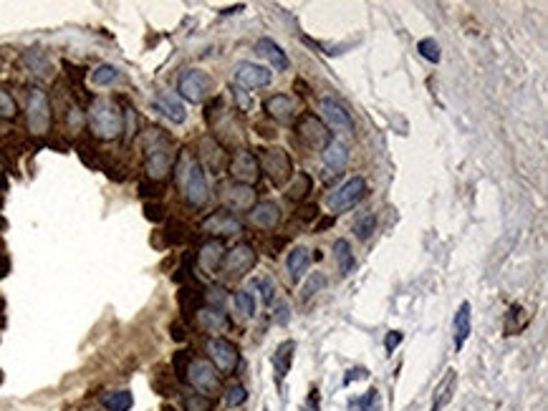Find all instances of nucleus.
Listing matches in <instances>:
<instances>
[{
  "label": "nucleus",
  "mask_w": 548,
  "mask_h": 411,
  "mask_svg": "<svg viewBox=\"0 0 548 411\" xmlns=\"http://www.w3.org/2000/svg\"><path fill=\"white\" fill-rule=\"evenodd\" d=\"M175 172H177V187L185 195V200L192 207H205L208 200H210V187H208V175H205L203 164L185 152L177 159Z\"/></svg>",
  "instance_id": "obj_1"
},
{
  "label": "nucleus",
  "mask_w": 548,
  "mask_h": 411,
  "mask_svg": "<svg viewBox=\"0 0 548 411\" xmlns=\"http://www.w3.org/2000/svg\"><path fill=\"white\" fill-rule=\"evenodd\" d=\"M88 129L96 139L111 142L124 131V111L119 108V104L114 99L99 96L88 106Z\"/></svg>",
  "instance_id": "obj_2"
},
{
  "label": "nucleus",
  "mask_w": 548,
  "mask_h": 411,
  "mask_svg": "<svg viewBox=\"0 0 548 411\" xmlns=\"http://www.w3.org/2000/svg\"><path fill=\"white\" fill-rule=\"evenodd\" d=\"M147 156H144V172H147L149 179L155 182H162L164 177L175 169V152H172V142L167 136L155 129L147 139Z\"/></svg>",
  "instance_id": "obj_3"
},
{
  "label": "nucleus",
  "mask_w": 548,
  "mask_h": 411,
  "mask_svg": "<svg viewBox=\"0 0 548 411\" xmlns=\"http://www.w3.org/2000/svg\"><path fill=\"white\" fill-rule=\"evenodd\" d=\"M185 381L200 394V396L215 398L223 391V378L215 371V366L208 358H190L187 371H185Z\"/></svg>",
  "instance_id": "obj_4"
},
{
  "label": "nucleus",
  "mask_w": 548,
  "mask_h": 411,
  "mask_svg": "<svg viewBox=\"0 0 548 411\" xmlns=\"http://www.w3.org/2000/svg\"><path fill=\"white\" fill-rule=\"evenodd\" d=\"M177 91H180V99H185V102L203 104L215 91V79L210 74H205L203 68H185L177 79Z\"/></svg>",
  "instance_id": "obj_5"
},
{
  "label": "nucleus",
  "mask_w": 548,
  "mask_h": 411,
  "mask_svg": "<svg viewBox=\"0 0 548 411\" xmlns=\"http://www.w3.org/2000/svg\"><path fill=\"white\" fill-rule=\"evenodd\" d=\"M258 164H260V172H265V177L271 179L273 187H285L291 182V177L296 175L291 156H288V152L283 147L263 149L260 156H258Z\"/></svg>",
  "instance_id": "obj_6"
},
{
  "label": "nucleus",
  "mask_w": 548,
  "mask_h": 411,
  "mask_svg": "<svg viewBox=\"0 0 548 411\" xmlns=\"http://www.w3.org/2000/svg\"><path fill=\"white\" fill-rule=\"evenodd\" d=\"M26 124L28 131L36 136H43L51 129V102L43 88H28L26 96Z\"/></svg>",
  "instance_id": "obj_7"
},
{
  "label": "nucleus",
  "mask_w": 548,
  "mask_h": 411,
  "mask_svg": "<svg viewBox=\"0 0 548 411\" xmlns=\"http://www.w3.org/2000/svg\"><path fill=\"white\" fill-rule=\"evenodd\" d=\"M366 192H369V187H366L364 177H352V179H346L341 187L334 189L331 195H329V200H326V204H329V209H331L334 215H338V212H346V209L357 207V204L366 197Z\"/></svg>",
  "instance_id": "obj_8"
},
{
  "label": "nucleus",
  "mask_w": 548,
  "mask_h": 411,
  "mask_svg": "<svg viewBox=\"0 0 548 411\" xmlns=\"http://www.w3.org/2000/svg\"><path fill=\"white\" fill-rule=\"evenodd\" d=\"M258 255H256V248L248 243H240L235 245L233 250H228L225 252V260L223 265H220V273H223L228 280H240V277H245L248 273L253 270V265H256Z\"/></svg>",
  "instance_id": "obj_9"
},
{
  "label": "nucleus",
  "mask_w": 548,
  "mask_h": 411,
  "mask_svg": "<svg viewBox=\"0 0 548 411\" xmlns=\"http://www.w3.org/2000/svg\"><path fill=\"white\" fill-rule=\"evenodd\" d=\"M205 350H208V361L215 366L217 373H235L237 364H240V350L233 341L215 336L205 344Z\"/></svg>",
  "instance_id": "obj_10"
},
{
  "label": "nucleus",
  "mask_w": 548,
  "mask_h": 411,
  "mask_svg": "<svg viewBox=\"0 0 548 411\" xmlns=\"http://www.w3.org/2000/svg\"><path fill=\"white\" fill-rule=\"evenodd\" d=\"M318 111L324 116V127L329 131H338V134H354V119L346 111V106L336 99H321Z\"/></svg>",
  "instance_id": "obj_11"
},
{
  "label": "nucleus",
  "mask_w": 548,
  "mask_h": 411,
  "mask_svg": "<svg viewBox=\"0 0 548 411\" xmlns=\"http://www.w3.org/2000/svg\"><path fill=\"white\" fill-rule=\"evenodd\" d=\"M233 79H235V86L248 91V88H263L273 81V71L268 66H258L253 61H240L233 68Z\"/></svg>",
  "instance_id": "obj_12"
},
{
  "label": "nucleus",
  "mask_w": 548,
  "mask_h": 411,
  "mask_svg": "<svg viewBox=\"0 0 548 411\" xmlns=\"http://www.w3.org/2000/svg\"><path fill=\"white\" fill-rule=\"evenodd\" d=\"M296 134L298 139L311 149H324L326 144L331 142V131L324 127L321 119H316L313 114H304L296 122Z\"/></svg>",
  "instance_id": "obj_13"
},
{
  "label": "nucleus",
  "mask_w": 548,
  "mask_h": 411,
  "mask_svg": "<svg viewBox=\"0 0 548 411\" xmlns=\"http://www.w3.org/2000/svg\"><path fill=\"white\" fill-rule=\"evenodd\" d=\"M228 172H230L233 182L237 184H248V187H256L258 177H260V164H258V156L253 152H237L233 154L230 164H228Z\"/></svg>",
  "instance_id": "obj_14"
},
{
  "label": "nucleus",
  "mask_w": 548,
  "mask_h": 411,
  "mask_svg": "<svg viewBox=\"0 0 548 411\" xmlns=\"http://www.w3.org/2000/svg\"><path fill=\"white\" fill-rule=\"evenodd\" d=\"M248 220L258 229H276L283 215H281V207L273 200H263V202H256L248 209Z\"/></svg>",
  "instance_id": "obj_15"
},
{
  "label": "nucleus",
  "mask_w": 548,
  "mask_h": 411,
  "mask_svg": "<svg viewBox=\"0 0 548 411\" xmlns=\"http://www.w3.org/2000/svg\"><path fill=\"white\" fill-rule=\"evenodd\" d=\"M223 202L228 207V212H248V209L256 204V187H248V184H237L230 182L223 189Z\"/></svg>",
  "instance_id": "obj_16"
},
{
  "label": "nucleus",
  "mask_w": 548,
  "mask_h": 411,
  "mask_svg": "<svg viewBox=\"0 0 548 411\" xmlns=\"http://www.w3.org/2000/svg\"><path fill=\"white\" fill-rule=\"evenodd\" d=\"M263 108H265V114L271 116V119H276V122H281V124H291L293 119H296V114H298L296 99H293V96H288V94L268 96V99H265V104H263Z\"/></svg>",
  "instance_id": "obj_17"
},
{
  "label": "nucleus",
  "mask_w": 548,
  "mask_h": 411,
  "mask_svg": "<svg viewBox=\"0 0 548 411\" xmlns=\"http://www.w3.org/2000/svg\"><path fill=\"white\" fill-rule=\"evenodd\" d=\"M203 229L205 232H210V235L230 237V235H240V232H243V223H240L233 212L220 209V212H215V215H210L208 220H205Z\"/></svg>",
  "instance_id": "obj_18"
},
{
  "label": "nucleus",
  "mask_w": 548,
  "mask_h": 411,
  "mask_svg": "<svg viewBox=\"0 0 548 411\" xmlns=\"http://www.w3.org/2000/svg\"><path fill=\"white\" fill-rule=\"evenodd\" d=\"M225 252H228V250H225L223 240H208V243L200 248V252H197V265H200V270H203L205 275H215L225 260Z\"/></svg>",
  "instance_id": "obj_19"
},
{
  "label": "nucleus",
  "mask_w": 548,
  "mask_h": 411,
  "mask_svg": "<svg viewBox=\"0 0 548 411\" xmlns=\"http://www.w3.org/2000/svg\"><path fill=\"white\" fill-rule=\"evenodd\" d=\"M155 108L164 119H169L172 124H185L187 122V111H185V104L180 102V96L169 94V91H159L155 96Z\"/></svg>",
  "instance_id": "obj_20"
},
{
  "label": "nucleus",
  "mask_w": 548,
  "mask_h": 411,
  "mask_svg": "<svg viewBox=\"0 0 548 411\" xmlns=\"http://www.w3.org/2000/svg\"><path fill=\"white\" fill-rule=\"evenodd\" d=\"M308 265H311V252L304 245H296V248L288 252V260H285V268H288V277L291 283L298 285L304 280V275L308 273Z\"/></svg>",
  "instance_id": "obj_21"
},
{
  "label": "nucleus",
  "mask_w": 548,
  "mask_h": 411,
  "mask_svg": "<svg viewBox=\"0 0 548 411\" xmlns=\"http://www.w3.org/2000/svg\"><path fill=\"white\" fill-rule=\"evenodd\" d=\"M256 54L271 63L273 71H285V68H288V56L283 54V48L278 46L273 38H258Z\"/></svg>",
  "instance_id": "obj_22"
},
{
  "label": "nucleus",
  "mask_w": 548,
  "mask_h": 411,
  "mask_svg": "<svg viewBox=\"0 0 548 411\" xmlns=\"http://www.w3.org/2000/svg\"><path fill=\"white\" fill-rule=\"evenodd\" d=\"M321 162H324L326 169H331V172H341L349 164V149L341 142H334L331 139V142L321 149Z\"/></svg>",
  "instance_id": "obj_23"
},
{
  "label": "nucleus",
  "mask_w": 548,
  "mask_h": 411,
  "mask_svg": "<svg viewBox=\"0 0 548 411\" xmlns=\"http://www.w3.org/2000/svg\"><path fill=\"white\" fill-rule=\"evenodd\" d=\"M293 353H296V344L293 341H283V344H278L276 353H273V371H276L278 381H283L288 376V371L293 366Z\"/></svg>",
  "instance_id": "obj_24"
},
{
  "label": "nucleus",
  "mask_w": 548,
  "mask_h": 411,
  "mask_svg": "<svg viewBox=\"0 0 548 411\" xmlns=\"http://www.w3.org/2000/svg\"><path fill=\"white\" fill-rule=\"evenodd\" d=\"M197 323H200V328L210 330V333H217V330H223L230 325V321H228V316H225V310H217V308H210V305H205V308H197Z\"/></svg>",
  "instance_id": "obj_25"
},
{
  "label": "nucleus",
  "mask_w": 548,
  "mask_h": 411,
  "mask_svg": "<svg viewBox=\"0 0 548 411\" xmlns=\"http://www.w3.org/2000/svg\"><path fill=\"white\" fill-rule=\"evenodd\" d=\"M334 260H336L338 273H341V275H352L354 268H357V257H354L349 240H344V237H341V240H336V243H334Z\"/></svg>",
  "instance_id": "obj_26"
},
{
  "label": "nucleus",
  "mask_w": 548,
  "mask_h": 411,
  "mask_svg": "<svg viewBox=\"0 0 548 411\" xmlns=\"http://www.w3.org/2000/svg\"><path fill=\"white\" fill-rule=\"evenodd\" d=\"M453 330H455V348L460 350L465 346L467 336H470V303H460V308L455 313Z\"/></svg>",
  "instance_id": "obj_27"
},
{
  "label": "nucleus",
  "mask_w": 548,
  "mask_h": 411,
  "mask_svg": "<svg viewBox=\"0 0 548 411\" xmlns=\"http://www.w3.org/2000/svg\"><path fill=\"white\" fill-rule=\"evenodd\" d=\"M455 381H457V376H455V371L450 369L445 373V378H442L440 384H437V389H435V401H432V409H430V411H442V406L450 404L453 391H455Z\"/></svg>",
  "instance_id": "obj_28"
},
{
  "label": "nucleus",
  "mask_w": 548,
  "mask_h": 411,
  "mask_svg": "<svg viewBox=\"0 0 548 411\" xmlns=\"http://www.w3.org/2000/svg\"><path fill=\"white\" fill-rule=\"evenodd\" d=\"M102 406L107 411H129L134 406V396H132V391H127V389L109 391V394L102 396Z\"/></svg>",
  "instance_id": "obj_29"
},
{
  "label": "nucleus",
  "mask_w": 548,
  "mask_h": 411,
  "mask_svg": "<svg viewBox=\"0 0 548 411\" xmlns=\"http://www.w3.org/2000/svg\"><path fill=\"white\" fill-rule=\"evenodd\" d=\"M313 189V179L306 172H296L293 175V182L291 187H288V192H285V197L291 200V202H301V200H306V195Z\"/></svg>",
  "instance_id": "obj_30"
},
{
  "label": "nucleus",
  "mask_w": 548,
  "mask_h": 411,
  "mask_svg": "<svg viewBox=\"0 0 548 411\" xmlns=\"http://www.w3.org/2000/svg\"><path fill=\"white\" fill-rule=\"evenodd\" d=\"M203 156L205 162H208V167L212 169V172H217V169L225 164V152L223 147L212 139V136H208V139H203Z\"/></svg>",
  "instance_id": "obj_31"
},
{
  "label": "nucleus",
  "mask_w": 548,
  "mask_h": 411,
  "mask_svg": "<svg viewBox=\"0 0 548 411\" xmlns=\"http://www.w3.org/2000/svg\"><path fill=\"white\" fill-rule=\"evenodd\" d=\"M349 409L352 411H379L382 404H379V391H377V386H372L364 396L352 398V401H349Z\"/></svg>",
  "instance_id": "obj_32"
},
{
  "label": "nucleus",
  "mask_w": 548,
  "mask_h": 411,
  "mask_svg": "<svg viewBox=\"0 0 548 411\" xmlns=\"http://www.w3.org/2000/svg\"><path fill=\"white\" fill-rule=\"evenodd\" d=\"M223 398H225V406L228 409H237V406H243L248 401V389L243 384H237L233 381L230 386H225L223 389Z\"/></svg>",
  "instance_id": "obj_33"
},
{
  "label": "nucleus",
  "mask_w": 548,
  "mask_h": 411,
  "mask_svg": "<svg viewBox=\"0 0 548 411\" xmlns=\"http://www.w3.org/2000/svg\"><path fill=\"white\" fill-rule=\"evenodd\" d=\"M374 229H377V215H374V212H364L361 217H357L354 232H357V237L361 243H366V240L374 235Z\"/></svg>",
  "instance_id": "obj_34"
},
{
  "label": "nucleus",
  "mask_w": 548,
  "mask_h": 411,
  "mask_svg": "<svg viewBox=\"0 0 548 411\" xmlns=\"http://www.w3.org/2000/svg\"><path fill=\"white\" fill-rule=\"evenodd\" d=\"M91 81H94L96 86H111L114 81H119V71H116V66H111V63H102V66H96L94 71H91Z\"/></svg>",
  "instance_id": "obj_35"
},
{
  "label": "nucleus",
  "mask_w": 548,
  "mask_h": 411,
  "mask_svg": "<svg viewBox=\"0 0 548 411\" xmlns=\"http://www.w3.org/2000/svg\"><path fill=\"white\" fill-rule=\"evenodd\" d=\"M235 305L245 318H253L258 313V300L253 290H237L235 293Z\"/></svg>",
  "instance_id": "obj_36"
},
{
  "label": "nucleus",
  "mask_w": 548,
  "mask_h": 411,
  "mask_svg": "<svg viewBox=\"0 0 548 411\" xmlns=\"http://www.w3.org/2000/svg\"><path fill=\"white\" fill-rule=\"evenodd\" d=\"M182 406H185V411H212L215 398L200 396V394H187V396L182 398Z\"/></svg>",
  "instance_id": "obj_37"
},
{
  "label": "nucleus",
  "mask_w": 548,
  "mask_h": 411,
  "mask_svg": "<svg viewBox=\"0 0 548 411\" xmlns=\"http://www.w3.org/2000/svg\"><path fill=\"white\" fill-rule=\"evenodd\" d=\"M251 288H253V293H260V298H263V303L265 305H273V296H276V285L268 280V277H253V283H251Z\"/></svg>",
  "instance_id": "obj_38"
},
{
  "label": "nucleus",
  "mask_w": 548,
  "mask_h": 411,
  "mask_svg": "<svg viewBox=\"0 0 548 411\" xmlns=\"http://www.w3.org/2000/svg\"><path fill=\"white\" fill-rule=\"evenodd\" d=\"M417 51H420V56L425 58V61L430 63H437L440 61V46H437V41L435 38H422L420 43H417Z\"/></svg>",
  "instance_id": "obj_39"
},
{
  "label": "nucleus",
  "mask_w": 548,
  "mask_h": 411,
  "mask_svg": "<svg viewBox=\"0 0 548 411\" xmlns=\"http://www.w3.org/2000/svg\"><path fill=\"white\" fill-rule=\"evenodd\" d=\"M15 116H18V106H15L13 96L0 88V119H8V122H10Z\"/></svg>",
  "instance_id": "obj_40"
},
{
  "label": "nucleus",
  "mask_w": 548,
  "mask_h": 411,
  "mask_svg": "<svg viewBox=\"0 0 548 411\" xmlns=\"http://www.w3.org/2000/svg\"><path fill=\"white\" fill-rule=\"evenodd\" d=\"M26 63L33 68V74H38V76H46L48 68H51L46 58H43V54H38V51H31V54L26 56Z\"/></svg>",
  "instance_id": "obj_41"
},
{
  "label": "nucleus",
  "mask_w": 548,
  "mask_h": 411,
  "mask_svg": "<svg viewBox=\"0 0 548 411\" xmlns=\"http://www.w3.org/2000/svg\"><path fill=\"white\" fill-rule=\"evenodd\" d=\"M205 300H208V305H210V308L223 310V305H225V290L217 288V285H212V288L208 290V293H205Z\"/></svg>",
  "instance_id": "obj_42"
},
{
  "label": "nucleus",
  "mask_w": 548,
  "mask_h": 411,
  "mask_svg": "<svg viewBox=\"0 0 548 411\" xmlns=\"http://www.w3.org/2000/svg\"><path fill=\"white\" fill-rule=\"evenodd\" d=\"M233 96H235L237 102V111H253V96H248V91H243V88H233Z\"/></svg>",
  "instance_id": "obj_43"
},
{
  "label": "nucleus",
  "mask_w": 548,
  "mask_h": 411,
  "mask_svg": "<svg viewBox=\"0 0 548 411\" xmlns=\"http://www.w3.org/2000/svg\"><path fill=\"white\" fill-rule=\"evenodd\" d=\"M190 358H192V356H187L185 350H177V353H175V361H172V366H175L177 378H180V381H185V371H187V364H190Z\"/></svg>",
  "instance_id": "obj_44"
},
{
  "label": "nucleus",
  "mask_w": 548,
  "mask_h": 411,
  "mask_svg": "<svg viewBox=\"0 0 548 411\" xmlns=\"http://www.w3.org/2000/svg\"><path fill=\"white\" fill-rule=\"evenodd\" d=\"M144 215H147V220H152V223H159V220H164V207L157 202H147L144 204Z\"/></svg>",
  "instance_id": "obj_45"
},
{
  "label": "nucleus",
  "mask_w": 548,
  "mask_h": 411,
  "mask_svg": "<svg viewBox=\"0 0 548 411\" xmlns=\"http://www.w3.org/2000/svg\"><path fill=\"white\" fill-rule=\"evenodd\" d=\"M324 285H326V277L321 275V273H316V275H313L311 280L306 283V288H304V298H308V296H313V293H318V290L324 288Z\"/></svg>",
  "instance_id": "obj_46"
},
{
  "label": "nucleus",
  "mask_w": 548,
  "mask_h": 411,
  "mask_svg": "<svg viewBox=\"0 0 548 411\" xmlns=\"http://www.w3.org/2000/svg\"><path fill=\"white\" fill-rule=\"evenodd\" d=\"M402 338H405V333H402V330H389V333H386V338H384L386 353H394V348L402 344Z\"/></svg>",
  "instance_id": "obj_47"
},
{
  "label": "nucleus",
  "mask_w": 548,
  "mask_h": 411,
  "mask_svg": "<svg viewBox=\"0 0 548 411\" xmlns=\"http://www.w3.org/2000/svg\"><path fill=\"white\" fill-rule=\"evenodd\" d=\"M288 318H291V310H288V305L285 303H278L276 308H273V323L285 325L288 323Z\"/></svg>",
  "instance_id": "obj_48"
},
{
  "label": "nucleus",
  "mask_w": 548,
  "mask_h": 411,
  "mask_svg": "<svg viewBox=\"0 0 548 411\" xmlns=\"http://www.w3.org/2000/svg\"><path fill=\"white\" fill-rule=\"evenodd\" d=\"M357 378H366V369H352V371H346L344 384L349 386L352 381H357Z\"/></svg>",
  "instance_id": "obj_49"
},
{
  "label": "nucleus",
  "mask_w": 548,
  "mask_h": 411,
  "mask_svg": "<svg viewBox=\"0 0 548 411\" xmlns=\"http://www.w3.org/2000/svg\"><path fill=\"white\" fill-rule=\"evenodd\" d=\"M169 330H172V338H175V341H180V344H182L185 338H187V330H185L180 323H172V325H169Z\"/></svg>",
  "instance_id": "obj_50"
},
{
  "label": "nucleus",
  "mask_w": 548,
  "mask_h": 411,
  "mask_svg": "<svg viewBox=\"0 0 548 411\" xmlns=\"http://www.w3.org/2000/svg\"><path fill=\"white\" fill-rule=\"evenodd\" d=\"M329 225H334V217H326V220H321L318 223V227H316V232H321V229H326Z\"/></svg>",
  "instance_id": "obj_51"
},
{
  "label": "nucleus",
  "mask_w": 548,
  "mask_h": 411,
  "mask_svg": "<svg viewBox=\"0 0 548 411\" xmlns=\"http://www.w3.org/2000/svg\"><path fill=\"white\" fill-rule=\"evenodd\" d=\"M159 411H180V409H177V406H172V404H162V409H159Z\"/></svg>",
  "instance_id": "obj_52"
},
{
  "label": "nucleus",
  "mask_w": 548,
  "mask_h": 411,
  "mask_svg": "<svg viewBox=\"0 0 548 411\" xmlns=\"http://www.w3.org/2000/svg\"><path fill=\"white\" fill-rule=\"evenodd\" d=\"M81 411H102V409H81Z\"/></svg>",
  "instance_id": "obj_53"
},
{
  "label": "nucleus",
  "mask_w": 548,
  "mask_h": 411,
  "mask_svg": "<svg viewBox=\"0 0 548 411\" xmlns=\"http://www.w3.org/2000/svg\"><path fill=\"white\" fill-rule=\"evenodd\" d=\"M0 172H3V164H0Z\"/></svg>",
  "instance_id": "obj_54"
},
{
  "label": "nucleus",
  "mask_w": 548,
  "mask_h": 411,
  "mask_svg": "<svg viewBox=\"0 0 548 411\" xmlns=\"http://www.w3.org/2000/svg\"><path fill=\"white\" fill-rule=\"evenodd\" d=\"M265 411H268V409H265Z\"/></svg>",
  "instance_id": "obj_55"
}]
</instances>
